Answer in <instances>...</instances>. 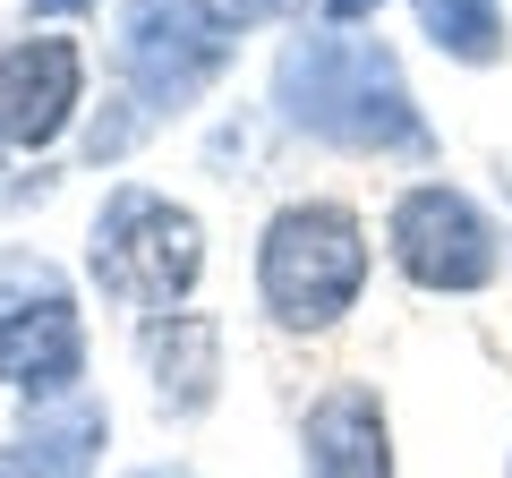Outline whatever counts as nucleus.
<instances>
[{"label":"nucleus","mask_w":512,"mask_h":478,"mask_svg":"<svg viewBox=\"0 0 512 478\" xmlns=\"http://www.w3.org/2000/svg\"><path fill=\"white\" fill-rule=\"evenodd\" d=\"M86 376V333L52 274H0V385L18 393H77Z\"/></svg>","instance_id":"obj_6"},{"label":"nucleus","mask_w":512,"mask_h":478,"mask_svg":"<svg viewBox=\"0 0 512 478\" xmlns=\"http://www.w3.org/2000/svg\"><path fill=\"white\" fill-rule=\"evenodd\" d=\"M384 239H393V265H402L419 291H487L495 265H504L495 222L478 214L461 188H444V180L402 188V197H393V222H384Z\"/></svg>","instance_id":"obj_5"},{"label":"nucleus","mask_w":512,"mask_h":478,"mask_svg":"<svg viewBox=\"0 0 512 478\" xmlns=\"http://www.w3.org/2000/svg\"><path fill=\"white\" fill-rule=\"evenodd\" d=\"M0 478H60V470L35 453V444H18V453H0Z\"/></svg>","instance_id":"obj_12"},{"label":"nucleus","mask_w":512,"mask_h":478,"mask_svg":"<svg viewBox=\"0 0 512 478\" xmlns=\"http://www.w3.org/2000/svg\"><path fill=\"white\" fill-rule=\"evenodd\" d=\"M146 478H171V470H146Z\"/></svg>","instance_id":"obj_17"},{"label":"nucleus","mask_w":512,"mask_h":478,"mask_svg":"<svg viewBox=\"0 0 512 478\" xmlns=\"http://www.w3.org/2000/svg\"><path fill=\"white\" fill-rule=\"evenodd\" d=\"M86 265L111 299L128 308H180L205 274V231L188 205L154 197V188H111L103 214H94V239H86Z\"/></svg>","instance_id":"obj_3"},{"label":"nucleus","mask_w":512,"mask_h":478,"mask_svg":"<svg viewBox=\"0 0 512 478\" xmlns=\"http://www.w3.org/2000/svg\"><path fill=\"white\" fill-rule=\"evenodd\" d=\"M94 436H103V410H94V402H69L60 419H35V436H26V444H35L60 478H77V461H86Z\"/></svg>","instance_id":"obj_11"},{"label":"nucleus","mask_w":512,"mask_h":478,"mask_svg":"<svg viewBox=\"0 0 512 478\" xmlns=\"http://www.w3.org/2000/svg\"><path fill=\"white\" fill-rule=\"evenodd\" d=\"M274 94H282V120L325 137V146H350V154H419L427 146L393 52L367 35H299L274 69Z\"/></svg>","instance_id":"obj_1"},{"label":"nucleus","mask_w":512,"mask_h":478,"mask_svg":"<svg viewBox=\"0 0 512 478\" xmlns=\"http://www.w3.org/2000/svg\"><path fill=\"white\" fill-rule=\"evenodd\" d=\"M77 94H86V60H77L69 35H26L0 52V129L9 146H52L77 120Z\"/></svg>","instance_id":"obj_7"},{"label":"nucleus","mask_w":512,"mask_h":478,"mask_svg":"<svg viewBox=\"0 0 512 478\" xmlns=\"http://www.w3.org/2000/svg\"><path fill=\"white\" fill-rule=\"evenodd\" d=\"M0 154H9V129H0Z\"/></svg>","instance_id":"obj_16"},{"label":"nucleus","mask_w":512,"mask_h":478,"mask_svg":"<svg viewBox=\"0 0 512 478\" xmlns=\"http://www.w3.org/2000/svg\"><path fill=\"white\" fill-rule=\"evenodd\" d=\"M384 0H325V18H342V26H359V18H376Z\"/></svg>","instance_id":"obj_13"},{"label":"nucleus","mask_w":512,"mask_h":478,"mask_svg":"<svg viewBox=\"0 0 512 478\" xmlns=\"http://www.w3.org/2000/svg\"><path fill=\"white\" fill-rule=\"evenodd\" d=\"M43 18H69V9H94V0H35Z\"/></svg>","instance_id":"obj_15"},{"label":"nucleus","mask_w":512,"mask_h":478,"mask_svg":"<svg viewBox=\"0 0 512 478\" xmlns=\"http://www.w3.org/2000/svg\"><path fill=\"white\" fill-rule=\"evenodd\" d=\"M367 291V222L350 205H282L256 239V299L282 333H333Z\"/></svg>","instance_id":"obj_2"},{"label":"nucleus","mask_w":512,"mask_h":478,"mask_svg":"<svg viewBox=\"0 0 512 478\" xmlns=\"http://www.w3.org/2000/svg\"><path fill=\"white\" fill-rule=\"evenodd\" d=\"M419 18L453 60H495L504 52V9L495 0H419Z\"/></svg>","instance_id":"obj_10"},{"label":"nucleus","mask_w":512,"mask_h":478,"mask_svg":"<svg viewBox=\"0 0 512 478\" xmlns=\"http://www.w3.org/2000/svg\"><path fill=\"white\" fill-rule=\"evenodd\" d=\"M282 9H299V0H231V18H282Z\"/></svg>","instance_id":"obj_14"},{"label":"nucleus","mask_w":512,"mask_h":478,"mask_svg":"<svg viewBox=\"0 0 512 478\" xmlns=\"http://www.w3.org/2000/svg\"><path fill=\"white\" fill-rule=\"evenodd\" d=\"M308 478H393L384 402L367 385H333L308 410Z\"/></svg>","instance_id":"obj_8"},{"label":"nucleus","mask_w":512,"mask_h":478,"mask_svg":"<svg viewBox=\"0 0 512 478\" xmlns=\"http://www.w3.org/2000/svg\"><path fill=\"white\" fill-rule=\"evenodd\" d=\"M239 52V18L214 0H120V77L146 111H188Z\"/></svg>","instance_id":"obj_4"},{"label":"nucleus","mask_w":512,"mask_h":478,"mask_svg":"<svg viewBox=\"0 0 512 478\" xmlns=\"http://www.w3.org/2000/svg\"><path fill=\"white\" fill-rule=\"evenodd\" d=\"M146 368H154V402L197 419L214 402V376H222V333L205 316H188V308H163L146 325Z\"/></svg>","instance_id":"obj_9"}]
</instances>
